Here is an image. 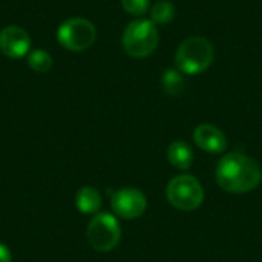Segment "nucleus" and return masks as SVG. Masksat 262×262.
I'll use <instances>...</instances> for the list:
<instances>
[{
    "instance_id": "nucleus-14",
    "label": "nucleus",
    "mask_w": 262,
    "mask_h": 262,
    "mask_svg": "<svg viewBox=\"0 0 262 262\" xmlns=\"http://www.w3.org/2000/svg\"><path fill=\"white\" fill-rule=\"evenodd\" d=\"M28 64L35 72H48L52 68V57L43 49L31 51L28 55Z\"/></svg>"
},
{
    "instance_id": "nucleus-3",
    "label": "nucleus",
    "mask_w": 262,
    "mask_h": 262,
    "mask_svg": "<svg viewBox=\"0 0 262 262\" xmlns=\"http://www.w3.org/2000/svg\"><path fill=\"white\" fill-rule=\"evenodd\" d=\"M158 41V29L152 20H134L126 26L123 34V48L134 58L150 55L157 49Z\"/></svg>"
},
{
    "instance_id": "nucleus-4",
    "label": "nucleus",
    "mask_w": 262,
    "mask_h": 262,
    "mask_svg": "<svg viewBox=\"0 0 262 262\" xmlns=\"http://www.w3.org/2000/svg\"><path fill=\"white\" fill-rule=\"evenodd\" d=\"M167 201L183 212L198 209L204 201V190L201 183L193 175H178L170 180L166 189Z\"/></svg>"
},
{
    "instance_id": "nucleus-16",
    "label": "nucleus",
    "mask_w": 262,
    "mask_h": 262,
    "mask_svg": "<svg viewBox=\"0 0 262 262\" xmlns=\"http://www.w3.org/2000/svg\"><path fill=\"white\" fill-rule=\"evenodd\" d=\"M0 262H12L11 252L5 244H0Z\"/></svg>"
},
{
    "instance_id": "nucleus-9",
    "label": "nucleus",
    "mask_w": 262,
    "mask_h": 262,
    "mask_svg": "<svg viewBox=\"0 0 262 262\" xmlns=\"http://www.w3.org/2000/svg\"><path fill=\"white\" fill-rule=\"evenodd\" d=\"M193 140L198 147L209 154H221L227 147L226 135L213 124H200L193 132Z\"/></svg>"
},
{
    "instance_id": "nucleus-1",
    "label": "nucleus",
    "mask_w": 262,
    "mask_h": 262,
    "mask_svg": "<svg viewBox=\"0 0 262 262\" xmlns=\"http://www.w3.org/2000/svg\"><path fill=\"white\" fill-rule=\"evenodd\" d=\"M218 184L230 193H246L258 187L262 180L261 166L256 160L239 154H227L216 166Z\"/></svg>"
},
{
    "instance_id": "nucleus-5",
    "label": "nucleus",
    "mask_w": 262,
    "mask_h": 262,
    "mask_svg": "<svg viewBox=\"0 0 262 262\" xmlns=\"http://www.w3.org/2000/svg\"><path fill=\"white\" fill-rule=\"evenodd\" d=\"M86 236L94 250L106 253L118 246L121 239V229L114 215L103 212L94 215L88 226Z\"/></svg>"
},
{
    "instance_id": "nucleus-8",
    "label": "nucleus",
    "mask_w": 262,
    "mask_h": 262,
    "mask_svg": "<svg viewBox=\"0 0 262 262\" xmlns=\"http://www.w3.org/2000/svg\"><path fill=\"white\" fill-rule=\"evenodd\" d=\"M31 49L29 34L18 26H6L0 32V51L12 60L21 58Z\"/></svg>"
},
{
    "instance_id": "nucleus-10",
    "label": "nucleus",
    "mask_w": 262,
    "mask_h": 262,
    "mask_svg": "<svg viewBox=\"0 0 262 262\" xmlns=\"http://www.w3.org/2000/svg\"><path fill=\"white\" fill-rule=\"evenodd\" d=\"M167 160L169 163L180 170H187L193 161V152L190 146L181 140L173 141L167 149Z\"/></svg>"
},
{
    "instance_id": "nucleus-7",
    "label": "nucleus",
    "mask_w": 262,
    "mask_h": 262,
    "mask_svg": "<svg viewBox=\"0 0 262 262\" xmlns=\"http://www.w3.org/2000/svg\"><path fill=\"white\" fill-rule=\"evenodd\" d=\"M111 206L117 216L123 220H135L144 213L147 207V200L144 193L140 192L138 189L124 187L112 195Z\"/></svg>"
},
{
    "instance_id": "nucleus-13",
    "label": "nucleus",
    "mask_w": 262,
    "mask_h": 262,
    "mask_svg": "<svg viewBox=\"0 0 262 262\" xmlns=\"http://www.w3.org/2000/svg\"><path fill=\"white\" fill-rule=\"evenodd\" d=\"M175 17V6L169 0H158L150 8V20L155 25H167Z\"/></svg>"
},
{
    "instance_id": "nucleus-6",
    "label": "nucleus",
    "mask_w": 262,
    "mask_h": 262,
    "mask_svg": "<svg viewBox=\"0 0 262 262\" xmlns=\"http://www.w3.org/2000/svg\"><path fill=\"white\" fill-rule=\"evenodd\" d=\"M95 37H97V29L94 23L80 17L68 18L57 29L58 43L64 49L74 52H80L91 48L92 43L95 41Z\"/></svg>"
},
{
    "instance_id": "nucleus-2",
    "label": "nucleus",
    "mask_w": 262,
    "mask_h": 262,
    "mask_svg": "<svg viewBox=\"0 0 262 262\" xmlns=\"http://www.w3.org/2000/svg\"><path fill=\"white\" fill-rule=\"evenodd\" d=\"M213 55V46L207 38L201 35L189 37L180 45L175 54V66L183 74L196 75L212 64Z\"/></svg>"
},
{
    "instance_id": "nucleus-12",
    "label": "nucleus",
    "mask_w": 262,
    "mask_h": 262,
    "mask_svg": "<svg viewBox=\"0 0 262 262\" xmlns=\"http://www.w3.org/2000/svg\"><path fill=\"white\" fill-rule=\"evenodd\" d=\"M161 88L170 97H178L186 88L183 72L178 69H166L161 75Z\"/></svg>"
},
{
    "instance_id": "nucleus-15",
    "label": "nucleus",
    "mask_w": 262,
    "mask_h": 262,
    "mask_svg": "<svg viewBox=\"0 0 262 262\" xmlns=\"http://www.w3.org/2000/svg\"><path fill=\"white\" fill-rule=\"evenodd\" d=\"M121 5L127 14L143 15L146 11H149L150 2L149 0H121Z\"/></svg>"
},
{
    "instance_id": "nucleus-11",
    "label": "nucleus",
    "mask_w": 262,
    "mask_h": 262,
    "mask_svg": "<svg viewBox=\"0 0 262 262\" xmlns=\"http://www.w3.org/2000/svg\"><path fill=\"white\" fill-rule=\"evenodd\" d=\"M75 206L84 215H97L101 207V195L97 189L84 186L75 195Z\"/></svg>"
}]
</instances>
